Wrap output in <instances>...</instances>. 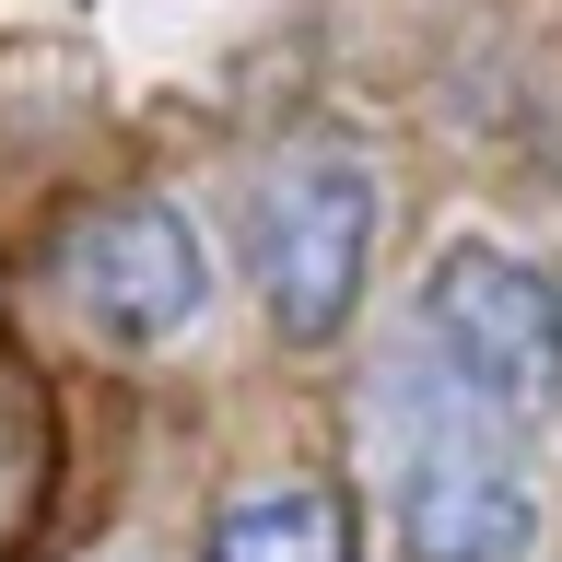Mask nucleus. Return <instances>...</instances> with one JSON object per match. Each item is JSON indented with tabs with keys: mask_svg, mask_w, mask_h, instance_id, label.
I'll return each instance as SVG.
<instances>
[{
	"mask_svg": "<svg viewBox=\"0 0 562 562\" xmlns=\"http://www.w3.org/2000/svg\"><path fill=\"white\" fill-rule=\"evenodd\" d=\"M363 457H375V516L398 562H527L539 551V481H527L516 434L469 411L457 386L422 375L398 351L363 386Z\"/></svg>",
	"mask_w": 562,
	"mask_h": 562,
	"instance_id": "obj_1",
	"label": "nucleus"
},
{
	"mask_svg": "<svg viewBox=\"0 0 562 562\" xmlns=\"http://www.w3.org/2000/svg\"><path fill=\"white\" fill-rule=\"evenodd\" d=\"M422 375L457 386L469 411H492L504 434L562 422V281L504 235H446L422 270V316H411Z\"/></svg>",
	"mask_w": 562,
	"mask_h": 562,
	"instance_id": "obj_2",
	"label": "nucleus"
},
{
	"mask_svg": "<svg viewBox=\"0 0 562 562\" xmlns=\"http://www.w3.org/2000/svg\"><path fill=\"white\" fill-rule=\"evenodd\" d=\"M375 235H386V176L351 140H293L258 176V200H246V270H258V305H270V328L293 351L340 340L363 316Z\"/></svg>",
	"mask_w": 562,
	"mask_h": 562,
	"instance_id": "obj_3",
	"label": "nucleus"
},
{
	"mask_svg": "<svg viewBox=\"0 0 562 562\" xmlns=\"http://www.w3.org/2000/svg\"><path fill=\"white\" fill-rule=\"evenodd\" d=\"M59 293L70 316L117 351H165L211 316V235L176 200H105L70 223L59 246Z\"/></svg>",
	"mask_w": 562,
	"mask_h": 562,
	"instance_id": "obj_4",
	"label": "nucleus"
},
{
	"mask_svg": "<svg viewBox=\"0 0 562 562\" xmlns=\"http://www.w3.org/2000/svg\"><path fill=\"white\" fill-rule=\"evenodd\" d=\"M200 562H363V551H351V504L328 481H258L211 516Z\"/></svg>",
	"mask_w": 562,
	"mask_h": 562,
	"instance_id": "obj_5",
	"label": "nucleus"
}]
</instances>
